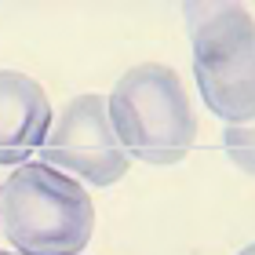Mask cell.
Masks as SVG:
<instances>
[{"instance_id": "6da1fadb", "label": "cell", "mask_w": 255, "mask_h": 255, "mask_svg": "<svg viewBox=\"0 0 255 255\" xmlns=\"http://www.w3.org/2000/svg\"><path fill=\"white\" fill-rule=\"evenodd\" d=\"M0 230L18 255H80L95 234V204L73 175L26 160L0 182Z\"/></svg>"}, {"instance_id": "7a4b0ae2", "label": "cell", "mask_w": 255, "mask_h": 255, "mask_svg": "<svg viewBox=\"0 0 255 255\" xmlns=\"http://www.w3.org/2000/svg\"><path fill=\"white\" fill-rule=\"evenodd\" d=\"M110 124L131 160L168 168L190 153L197 138V113L186 84L164 62H138L113 84Z\"/></svg>"}, {"instance_id": "3957f363", "label": "cell", "mask_w": 255, "mask_h": 255, "mask_svg": "<svg viewBox=\"0 0 255 255\" xmlns=\"http://www.w3.org/2000/svg\"><path fill=\"white\" fill-rule=\"evenodd\" d=\"M193 80L226 128L255 121V15L241 4H182Z\"/></svg>"}, {"instance_id": "277c9868", "label": "cell", "mask_w": 255, "mask_h": 255, "mask_svg": "<svg viewBox=\"0 0 255 255\" xmlns=\"http://www.w3.org/2000/svg\"><path fill=\"white\" fill-rule=\"evenodd\" d=\"M40 160L99 190L113 186L131 168V157H128V149L121 146V138L110 124L106 99L95 91L77 95L62 106L59 121L51 124V131L40 146Z\"/></svg>"}, {"instance_id": "5b68a950", "label": "cell", "mask_w": 255, "mask_h": 255, "mask_svg": "<svg viewBox=\"0 0 255 255\" xmlns=\"http://www.w3.org/2000/svg\"><path fill=\"white\" fill-rule=\"evenodd\" d=\"M55 124L51 102L29 73L0 69V164H26Z\"/></svg>"}, {"instance_id": "8992f818", "label": "cell", "mask_w": 255, "mask_h": 255, "mask_svg": "<svg viewBox=\"0 0 255 255\" xmlns=\"http://www.w3.org/2000/svg\"><path fill=\"white\" fill-rule=\"evenodd\" d=\"M223 149L234 160V168H241L245 175L255 179V121L237 124V128H223Z\"/></svg>"}, {"instance_id": "52a82bcc", "label": "cell", "mask_w": 255, "mask_h": 255, "mask_svg": "<svg viewBox=\"0 0 255 255\" xmlns=\"http://www.w3.org/2000/svg\"><path fill=\"white\" fill-rule=\"evenodd\" d=\"M237 255H255V245H248V248H241Z\"/></svg>"}, {"instance_id": "ba28073f", "label": "cell", "mask_w": 255, "mask_h": 255, "mask_svg": "<svg viewBox=\"0 0 255 255\" xmlns=\"http://www.w3.org/2000/svg\"><path fill=\"white\" fill-rule=\"evenodd\" d=\"M0 255H15V252H0Z\"/></svg>"}]
</instances>
